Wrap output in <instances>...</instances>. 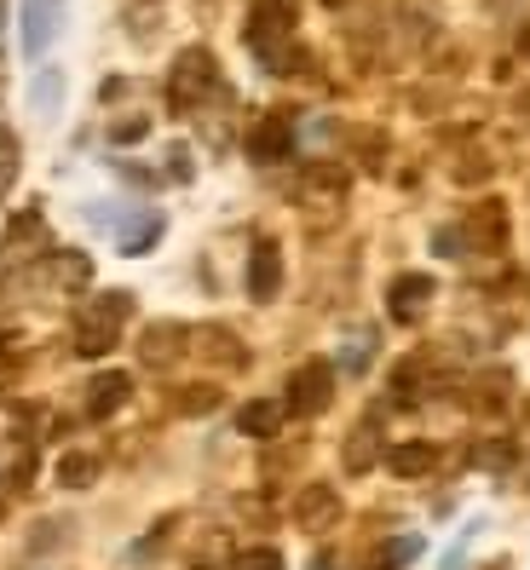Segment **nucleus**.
Masks as SVG:
<instances>
[{"instance_id": "27", "label": "nucleus", "mask_w": 530, "mask_h": 570, "mask_svg": "<svg viewBox=\"0 0 530 570\" xmlns=\"http://www.w3.org/2000/svg\"><path fill=\"white\" fill-rule=\"evenodd\" d=\"M479 179H490V161L484 156H461L455 161V185H479Z\"/></svg>"}, {"instance_id": "1", "label": "nucleus", "mask_w": 530, "mask_h": 570, "mask_svg": "<svg viewBox=\"0 0 530 570\" xmlns=\"http://www.w3.org/2000/svg\"><path fill=\"white\" fill-rule=\"evenodd\" d=\"M127 317H132V294H121V288L87 299V306L76 312V352H81V357H105V352L121 341Z\"/></svg>"}, {"instance_id": "9", "label": "nucleus", "mask_w": 530, "mask_h": 570, "mask_svg": "<svg viewBox=\"0 0 530 570\" xmlns=\"http://www.w3.org/2000/svg\"><path fill=\"white\" fill-rule=\"evenodd\" d=\"M190 352H196V357H208V363H219V368H243V363H248L243 341H237V334H230L225 323H203V328H190Z\"/></svg>"}, {"instance_id": "13", "label": "nucleus", "mask_w": 530, "mask_h": 570, "mask_svg": "<svg viewBox=\"0 0 530 570\" xmlns=\"http://www.w3.org/2000/svg\"><path fill=\"white\" fill-rule=\"evenodd\" d=\"M288 421V404L283 397H254V404L237 410V426H243V439H277Z\"/></svg>"}, {"instance_id": "4", "label": "nucleus", "mask_w": 530, "mask_h": 570, "mask_svg": "<svg viewBox=\"0 0 530 570\" xmlns=\"http://www.w3.org/2000/svg\"><path fill=\"white\" fill-rule=\"evenodd\" d=\"M283 404H288L294 415H323L328 404H335V368H328L323 357H306V363L288 375V397H283Z\"/></svg>"}, {"instance_id": "7", "label": "nucleus", "mask_w": 530, "mask_h": 570, "mask_svg": "<svg viewBox=\"0 0 530 570\" xmlns=\"http://www.w3.org/2000/svg\"><path fill=\"white\" fill-rule=\"evenodd\" d=\"M294 524L301 530H335L341 524V490L335 484H301V495H294Z\"/></svg>"}, {"instance_id": "8", "label": "nucleus", "mask_w": 530, "mask_h": 570, "mask_svg": "<svg viewBox=\"0 0 530 570\" xmlns=\"http://www.w3.org/2000/svg\"><path fill=\"white\" fill-rule=\"evenodd\" d=\"M294 150V116L272 110V116H259L254 132H248V156L254 161H283Z\"/></svg>"}, {"instance_id": "2", "label": "nucleus", "mask_w": 530, "mask_h": 570, "mask_svg": "<svg viewBox=\"0 0 530 570\" xmlns=\"http://www.w3.org/2000/svg\"><path fill=\"white\" fill-rule=\"evenodd\" d=\"M294 23H301V0H254L243 36L265 58V70H277V63L294 52Z\"/></svg>"}, {"instance_id": "22", "label": "nucleus", "mask_w": 530, "mask_h": 570, "mask_svg": "<svg viewBox=\"0 0 530 570\" xmlns=\"http://www.w3.org/2000/svg\"><path fill=\"white\" fill-rule=\"evenodd\" d=\"M174 410L179 415H214L219 410V386H179V397H174Z\"/></svg>"}, {"instance_id": "23", "label": "nucleus", "mask_w": 530, "mask_h": 570, "mask_svg": "<svg viewBox=\"0 0 530 570\" xmlns=\"http://www.w3.org/2000/svg\"><path fill=\"white\" fill-rule=\"evenodd\" d=\"M18 161H23L18 132H12V127H0V196H12V185H18Z\"/></svg>"}, {"instance_id": "24", "label": "nucleus", "mask_w": 530, "mask_h": 570, "mask_svg": "<svg viewBox=\"0 0 530 570\" xmlns=\"http://www.w3.org/2000/svg\"><path fill=\"white\" fill-rule=\"evenodd\" d=\"M230 570H283V553L277 548H248L230 559Z\"/></svg>"}, {"instance_id": "19", "label": "nucleus", "mask_w": 530, "mask_h": 570, "mask_svg": "<svg viewBox=\"0 0 530 570\" xmlns=\"http://www.w3.org/2000/svg\"><path fill=\"white\" fill-rule=\"evenodd\" d=\"M63 490H87L92 479H98V455H87V450H70V455H58V473H52Z\"/></svg>"}, {"instance_id": "26", "label": "nucleus", "mask_w": 530, "mask_h": 570, "mask_svg": "<svg viewBox=\"0 0 530 570\" xmlns=\"http://www.w3.org/2000/svg\"><path fill=\"white\" fill-rule=\"evenodd\" d=\"M473 461H479V466H508V461H513V444H508V439H495V444H473Z\"/></svg>"}, {"instance_id": "5", "label": "nucleus", "mask_w": 530, "mask_h": 570, "mask_svg": "<svg viewBox=\"0 0 530 570\" xmlns=\"http://www.w3.org/2000/svg\"><path fill=\"white\" fill-rule=\"evenodd\" d=\"M185 352H190V328L185 323H150L139 334V363L145 368H174Z\"/></svg>"}, {"instance_id": "28", "label": "nucleus", "mask_w": 530, "mask_h": 570, "mask_svg": "<svg viewBox=\"0 0 530 570\" xmlns=\"http://www.w3.org/2000/svg\"><path fill=\"white\" fill-rule=\"evenodd\" d=\"M484 570H513V564H508V559H490V564H484Z\"/></svg>"}, {"instance_id": "15", "label": "nucleus", "mask_w": 530, "mask_h": 570, "mask_svg": "<svg viewBox=\"0 0 530 570\" xmlns=\"http://www.w3.org/2000/svg\"><path fill=\"white\" fill-rule=\"evenodd\" d=\"M375 461H381V439H375V426L363 421V426H352V432H346V444H341V466H346L352 479H363Z\"/></svg>"}, {"instance_id": "12", "label": "nucleus", "mask_w": 530, "mask_h": 570, "mask_svg": "<svg viewBox=\"0 0 530 570\" xmlns=\"http://www.w3.org/2000/svg\"><path fill=\"white\" fill-rule=\"evenodd\" d=\"M301 196H306L312 208H323V203L335 208L341 196H346V167H335V161H312L306 174H301Z\"/></svg>"}, {"instance_id": "16", "label": "nucleus", "mask_w": 530, "mask_h": 570, "mask_svg": "<svg viewBox=\"0 0 530 570\" xmlns=\"http://www.w3.org/2000/svg\"><path fill=\"white\" fill-rule=\"evenodd\" d=\"M433 461H439V450L426 444V439H404V444H392L386 450V466L398 479H421V473H433Z\"/></svg>"}, {"instance_id": "20", "label": "nucleus", "mask_w": 530, "mask_h": 570, "mask_svg": "<svg viewBox=\"0 0 530 570\" xmlns=\"http://www.w3.org/2000/svg\"><path fill=\"white\" fill-rule=\"evenodd\" d=\"M7 243H12V254H29V248H41L47 243V219L36 214V208H23L12 225H7Z\"/></svg>"}, {"instance_id": "18", "label": "nucleus", "mask_w": 530, "mask_h": 570, "mask_svg": "<svg viewBox=\"0 0 530 570\" xmlns=\"http://www.w3.org/2000/svg\"><path fill=\"white\" fill-rule=\"evenodd\" d=\"M190 570H230V530H208L190 548Z\"/></svg>"}, {"instance_id": "11", "label": "nucleus", "mask_w": 530, "mask_h": 570, "mask_svg": "<svg viewBox=\"0 0 530 570\" xmlns=\"http://www.w3.org/2000/svg\"><path fill=\"white\" fill-rule=\"evenodd\" d=\"M277 288H283V248L265 237V243H254V254H248V294H254V299H277Z\"/></svg>"}, {"instance_id": "6", "label": "nucleus", "mask_w": 530, "mask_h": 570, "mask_svg": "<svg viewBox=\"0 0 530 570\" xmlns=\"http://www.w3.org/2000/svg\"><path fill=\"white\" fill-rule=\"evenodd\" d=\"M433 294H439V283L426 277V272L392 277V288H386V312H392V323H415L426 306H433Z\"/></svg>"}, {"instance_id": "17", "label": "nucleus", "mask_w": 530, "mask_h": 570, "mask_svg": "<svg viewBox=\"0 0 530 570\" xmlns=\"http://www.w3.org/2000/svg\"><path fill=\"white\" fill-rule=\"evenodd\" d=\"M415 553H421L415 535H386V542H375L370 553H363V570H404Z\"/></svg>"}, {"instance_id": "21", "label": "nucleus", "mask_w": 530, "mask_h": 570, "mask_svg": "<svg viewBox=\"0 0 530 570\" xmlns=\"http://www.w3.org/2000/svg\"><path fill=\"white\" fill-rule=\"evenodd\" d=\"M52 283H58V288H87V283H92V259L76 254V248L52 254Z\"/></svg>"}, {"instance_id": "14", "label": "nucleus", "mask_w": 530, "mask_h": 570, "mask_svg": "<svg viewBox=\"0 0 530 570\" xmlns=\"http://www.w3.org/2000/svg\"><path fill=\"white\" fill-rule=\"evenodd\" d=\"M127 392H132V375H121V368H110V375H92V386H87V415H92V421L116 415V410L127 404Z\"/></svg>"}, {"instance_id": "3", "label": "nucleus", "mask_w": 530, "mask_h": 570, "mask_svg": "<svg viewBox=\"0 0 530 570\" xmlns=\"http://www.w3.org/2000/svg\"><path fill=\"white\" fill-rule=\"evenodd\" d=\"M208 92H219V58L208 47H185L174 58V76H168V105L185 116V110L203 105Z\"/></svg>"}, {"instance_id": "10", "label": "nucleus", "mask_w": 530, "mask_h": 570, "mask_svg": "<svg viewBox=\"0 0 530 570\" xmlns=\"http://www.w3.org/2000/svg\"><path fill=\"white\" fill-rule=\"evenodd\" d=\"M468 237H473L479 254H502V248H508V203L484 196V203L468 214Z\"/></svg>"}, {"instance_id": "25", "label": "nucleus", "mask_w": 530, "mask_h": 570, "mask_svg": "<svg viewBox=\"0 0 530 570\" xmlns=\"http://www.w3.org/2000/svg\"><path fill=\"white\" fill-rule=\"evenodd\" d=\"M150 132V116H121V121H110V139L116 145H139Z\"/></svg>"}]
</instances>
